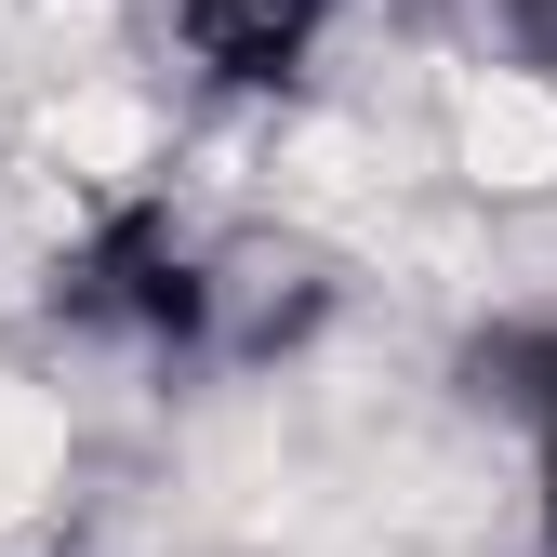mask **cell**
<instances>
[{"label": "cell", "instance_id": "obj_1", "mask_svg": "<svg viewBox=\"0 0 557 557\" xmlns=\"http://www.w3.org/2000/svg\"><path fill=\"white\" fill-rule=\"evenodd\" d=\"M451 160H465L478 186H505V199L557 186V81H518V66L465 81V94H451Z\"/></svg>", "mask_w": 557, "mask_h": 557}, {"label": "cell", "instance_id": "obj_2", "mask_svg": "<svg viewBox=\"0 0 557 557\" xmlns=\"http://www.w3.org/2000/svg\"><path fill=\"white\" fill-rule=\"evenodd\" d=\"M53 492H66V398L0 372V531H27Z\"/></svg>", "mask_w": 557, "mask_h": 557}]
</instances>
